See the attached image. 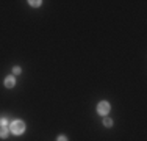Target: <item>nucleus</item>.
I'll return each instance as SVG.
<instances>
[{"label": "nucleus", "mask_w": 147, "mask_h": 141, "mask_svg": "<svg viewBox=\"0 0 147 141\" xmlns=\"http://www.w3.org/2000/svg\"><path fill=\"white\" fill-rule=\"evenodd\" d=\"M11 130H13V133H14V135L24 133V130H25V122H24V121H13V122H11Z\"/></svg>", "instance_id": "obj_1"}, {"label": "nucleus", "mask_w": 147, "mask_h": 141, "mask_svg": "<svg viewBox=\"0 0 147 141\" xmlns=\"http://www.w3.org/2000/svg\"><path fill=\"white\" fill-rule=\"evenodd\" d=\"M97 113H99V115H108L109 113V103L105 102V100L100 102L99 105H97Z\"/></svg>", "instance_id": "obj_2"}, {"label": "nucleus", "mask_w": 147, "mask_h": 141, "mask_svg": "<svg viewBox=\"0 0 147 141\" xmlns=\"http://www.w3.org/2000/svg\"><path fill=\"white\" fill-rule=\"evenodd\" d=\"M14 85H16V80L13 78V75H9V77L5 78V86L6 88H13Z\"/></svg>", "instance_id": "obj_3"}, {"label": "nucleus", "mask_w": 147, "mask_h": 141, "mask_svg": "<svg viewBox=\"0 0 147 141\" xmlns=\"http://www.w3.org/2000/svg\"><path fill=\"white\" fill-rule=\"evenodd\" d=\"M8 136V128L3 125V127H0V138H6Z\"/></svg>", "instance_id": "obj_4"}, {"label": "nucleus", "mask_w": 147, "mask_h": 141, "mask_svg": "<svg viewBox=\"0 0 147 141\" xmlns=\"http://www.w3.org/2000/svg\"><path fill=\"white\" fill-rule=\"evenodd\" d=\"M103 125H106V127H111V125H113V121H111L109 118H105V119H103Z\"/></svg>", "instance_id": "obj_5"}, {"label": "nucleus", "mask_w": 147, "mask_h": 141, "mask_svg": "<svg viewBox=\"0 0 147 141\" xmlns=\"http://www.w3.org/2000/svg\"><path fill=\"white\" fill-rule=\"evenodd\" d=\"M28 3H30L31 6H39V5H41V2H39V0H38V2H36V0H31V2H28Z\"/></svg>", "instance_id": "obj_6"}, {"label": "nucleus", "mask_w": 147, "mask_h": 141, "mask_svg": "<svg viewBox=\"0 0 147 141\" xmlns=\"http://www.w3.org/2000/svg\"><path fill=\"white\" fill-rule=\"evenodd\" d=\"M13 72H14L16 75H19V74H20V68H17V66H16V68L13 69Z\"/></svg>", "instance_id": "obj_7"}, {"label": "nucleus", "mask_w": 147, "mask_h": 141, "mask_svg": "<svg viewBox=\"0 0 147 141\" xmlns=\"http://www.w3.org/2000/svg\"><path fill=\"white\" fill-rule=\"evenodd\" d=\"M56 141H67V138H66L64 135H59V136H58V140H56Z\"/></svg>", "instance_id": "obj_8"}, {"label": "nucleus", "mask_w": 147, "mask_h": 141, "mask_svg": "<svg viewBox=\"0 0 147 141\" xmlns=\"http://www.w3.org/2000/svg\"><path fill=\"white\" fill-rule=\"evenodd\" d=\"M3 125H6V119H5V118L0 119V127H3Z\"/></svg>", "instance_id": "obj_9"}]
</instances>
